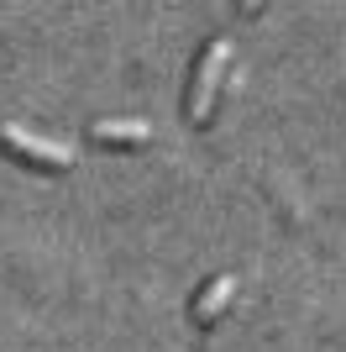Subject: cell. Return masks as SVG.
Masks as SVG:
<instances>
[{"instance_id": "6da1fadb", "label": "cell", "mask_w": 346, "mask_h": 352, "mask_svg": "<svg viewBox=\"0 0 346 352\" xmlns=\"http://www.w3.org/2000/svg\"><path fill=\"white\" fill-rule=\"evenodd\" d=\"M0 147L16 153V158H27V163H43V168H73V147L69 142L37 137V132H27V126H16V121H0Z\"/></svg>"}, {"instance_id": "7a4b0ae2", "label": "cell", "mask_w": 346, "mask_h": 352, "mask_svg": "<svg viewBox=\"0 0 346 352\" xmlns=\"http://www.w3.org/2000/svg\"><path fill=\"white\" fill-rule=\"evenodd\" d=\"M231 63V43L216 37V43L205 47L200 69H194V85H189V121H205L210 116V105H216V89H220V74Z\"/></svg>"}, {"instance_id": "3957f363", "label": "cell", "mask_w": 346, "mask_h": 352, "mask_svg": "<svg viewBox=\"0 0 346 352\" xmlns=\"http://www.w3.org/2000/svg\"><path fill=\"white\" fill-rule=\"evenodd\" d=\"M231 300H236V274H220V279H210V284H205V294L194 300V321L210 326L220 310L231 305Z\"/></svg>"}, {"instance_id": "277c9868", "label": "cell", "mask_w": 346, "mask_h": 352, "mask_svg": "<svg viewBox=\"0 0 346 352\" xmlns=\"http://www.w3.org/2000/svg\"><path fill=\"white\" fill-rule=\"evenodd\" d=\"M89 132H95V142H121V147H142L147 137H152V126H147V121H95V126H89Z\"/></svg>"}, {"instance_id": "5b68a950", "label": "cell", "mask_w": 346, "mask_h": 352, "mask_svg": "<svg viewBox=\"0 0 346 352\" xmlns=\"http://www.w3.org/2000/svg\"><path fill=\"white\" fill-rule=\"evenodd\" d=\"M257 6H262V0H242V11H257Z\"/></svg>"}]
</instances>
